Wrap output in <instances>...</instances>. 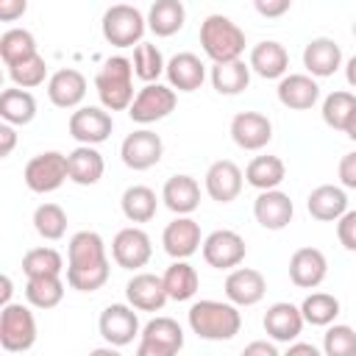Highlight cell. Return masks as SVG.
Masks as SVG:
<instances>
[{"label": "cell", "instance_id": "1", "mask_svg": "<svg viewBox=\"0 0 356 356\" xmlns=\"http://www.w3.org/2000/svg\"><path fill=\"white\" fill-rule=\"evenodd\" d=\"M186 323L192 328V334H197L200 339L209 342H222V339H234L242 328V314L234 303L228 300H195L186 312Z\"/></svg>", "mask_w": 356, "mask_h": 356}, {"label": "cell", "instance_id": "2", "mask_svg": "<svg viewBox=\"0 0 356 356\" xmlns=\"http://www.w3.org/2000/svg\"><path fill=\"white\" fill-rule=\"evenodd\" d=\"M95 89L106 111H128L134 103V64L125 56H111L95 75Z\"/></svg>", "mask_w": 356, "mask_h": 356}, {"label": "cell", "instance_id": "3", "mask_svg": "<svg viewBox=\"0 0 356 356\" xmlns=\"http://www.w3.org/2000/svg\"><path fill=\"white\" fill-rule=\"evenodd\" d=\"M200 47L211 64L239 61L245 53V31L225 14H209L200 22Z\"/></svg>", "mask_w": 356, "mask_h": 356}, {"label": "cell", "instance_id": "4", "mask_svg": "<svg viewBox=\"0 0 356 356\" xmlns=\"http://www.w3.org/2000/svg\"><path fill=\"white\" fill-rule=\"evenodd\" d=\"M100 31H103V39L114 47H136L142 44V36L147 31V17L136 6L117 3L103 11Z\"/></svg>", "mask_w": 356, "mask_h": 356}, {"label": "cell", "instance_id": "5", "mask_svg": "<svg viewBox=\"0 0 356 356\" xmlns=\"http://www.w3.org/2000/svg\"><path fill=\"white\" fill-rule=\"evenodd\" d=\"M36 342V317L22 303L0 309V348L6 353H25Z\"/></svg>", "mask_w": 356, "mask_h": 356}, {"label": "cell", "instance_id": "6", "mask_svg": "<svg viewBox=\"0 0 356 356\" xmlns=\"http://www.w3.org/2000/svg\"><path fill=\"white\" fill-rule=\"evenodd\" d=\"M25 186L36 195H47L56 192L64 181H70V167H67V153L58 150H44L36 153L28 164H25Z\"/></svg>", "mask_w": 356, "mask_h": 356}, {"label": "cell", "instance_id": "7", "mask_svg": "<svg viewBox=\"0 0 356 356\" xmlns=\"http://www.w3.org/2000/svg\"><path fill=\"white\" fill-rule=\"evenodd\" d=\"M175 103H178V95L167 83H145L136 92V97L128 108V117L139 125H150V122L170 117L175 111Z\"/></svg>", "mask_w": 356, "mask_h": 356}, {"label": "cell", "instance_id": "8", "mask_svg": "<svg viewBox=\"0 0 356 356\" xmlns=\"http://www.w3.org/2000/svg\"><path fill=\"white\" fill-rule=\"evenodd\" d=\"M97 331H100V337L106 339V345L125 348V345H131L136 337H142L139 314H136V309L128 306V303H108V306L100 312Z\"/></svg>", "mask_w": 356, "mask_h": 356}, {"label": "cell", "instance_id": "9", "mask_svg": "<svg viewBox=\"0 0 356 356\" xmlns=\"http://www.w3.org/2000/svg\"><path fill=\"white\" fill-rule=\"evenodd\" d=\"M161 156H164V142L150 128H139V131L128 134L120 145V159L134 172H145V170L156 167L161 161Z\"/></svg>", "mask_w": 356, "mask_h": 356}, {"label": "cell", "instance_id": "10", "mask_svg": "<svg viewBox=\"0 0 356 356\" xmlns=\"http://www.w3.org/2000/svg\"><path fill=\"white\" fill-rule=\"evenodd\" d=\"M203 261L214 270H236L245 261V239L231 228H217L203 239Z\"/></svg>", "mask_w": 356, "mask_h": 356}, {"label": "cell", "instance_id": "11", "mask_svg": "<svg viewBox=\"0 0 356 356\" xmlns=\"http://www.w3.org/2000/svg\"><path fill=\"white\" fill-rule=\"evenodd\" d=\"M70 136L78 142V145H89V147H97L100 142H106L114 131V120L111 114L103 108V106H81L70 114Z\"/></svg>", "mask_w": 356, "mask_h": 356}, {"label": "cell", "instance_id": "12", "mask_svg": "<svg viewBox=\"0 0 356 356\" xmlns=\"http://www.w3.org/2000/svg\"><path fill=\"white\" fill-rule=\"evenodd\" d=\"M153 256V242L147 236L145 228L139 225H128V228H120L111 239V259L117 261V267L122 270H139L150 261Z\"/></svg>", "mask_w": 356, "mask_h": 356}, {"label": "cell", "instance_id": "13", "mask_svg": "<svg viewBox=\"0 0 356 356\" xmlns=\"http://www.w3.org/2000/svg\"><path fill=\"white\" fill-rule=\"evenodd\" d=\"M203 234H200V225L192 220V217H175L172 222L164 225L161 231V245H164V253L172 256L175 261H186L189 256H195L200 248H203Z\"/></svg>", "mask_w": 356, "mask_h": 356}, {"label": "cell", "instance_id": "14", "mask_svg": "<svg viewBox=\"0 0 356 356\" xmlns=\"http://www.w3.org/2000/svg\"><path fill=\"white\" fill-rule=\"evenodd\" d=\"M231 139L242 150H261L273 139V122L261 111H239L231 120Z\"/></svg>", "mask_w": 356, "mask_h": 356}, {"label": "cell", "instance_id": "15", "mask_svg": "<svg viewBox=\"0 0 356 356\" xmlns=\"http://www.w3.org/2000/svg\"><path fill=\"white\" fill-rule=\"evenodd\" d=\"M203 184H206V195L217 203H231L239 197L242 192V184H245V172L239 170L236 161L231 159H220L214 164H209L206 175H203Z\"/></svg>", "mask_w": 356, "mask_h": 356}, {"label": "cell", "instance_id": "16", "mask_svg": "<svg viewBox=\"0 0 356 356\" xmlns=\"http://www.w3.org/2000/svg\"><path fill=\"white\" fill-rule=\"evenodd\" d=\"M261 325H264V331H267V337H270L273 342H286V345H292V342L300 337L306 320H303V314H300V306H295V303H289V300H278V303H273V306L264 312Z\"/></svg>", "mask_w": 356, "mask_h": 356}, {"label": "cell", "instance_id": "17", "mask_svg": "<svg viewBox=\"0 0 356 356\" xmlns=\"http://www.w3.org/2000/svg\"><path fill=\"white\" fill-rule=\"evenodd\" d=\"M328 275V259L320 248H298L289 256V281L300 289H314Z\"/></svg>", "mask_w": 356, "mask_h": 356}, {"label": "cell", "instance_id": "18", "mask_svg": "<svg viewBox=\"0 0 356 356\" xmlns=\"http://www.w3.org/2000/svg\"><path fill=\"white\" fill-rule=\"evenodd\" d=\"M292 214H295V206H292V197L281 189H270V192H259L256 200H253V217L261 228L267 231H281L292 222Z\"/></svg>", "mask_w": 356, "mask_h": 356}, {"label": "cell", "instance_id": "19", "mask_svg": "<svg viewBox=\"0 0 356 356\" xmlns=\"http://www.w3.org/2000/svg\"><path fill=\"white\" fill-rule=\"evenodd\" d=\"M125 300L136 312H161L170 298H167V289H164L161 275L134 273V278L125 284Z\"/></svg>", "mask_w": 356, "mask_h": 356}, {"label": "cell", "instance_id": "20", "mask_svg": "<svg viewBox=\"0 0 356 356\" xmlns=\"http://www.w3.org/2000/svg\"><path fill=\"white\" fill-rule=\"evenodd\" d=\"M267 292V281L253 267H236L225 275V298L228 303L239 306H256Z\"/></svg>", "mask_w": 356, "mask_h": 356}, {"label": "cell", "instance_id": "21", "mask_svg": "<svg viewBox=\"0 0 356 356\" xmlns=\"http://www.w3.org/2000/svg\"><path fill=\"white\" fill-rule=\"evenodd\" d=\"M303 67L312 78H328L342 67V47L328 36H314L303 47Z\"/></svg>", "mask_w": 356, "mask_h": 356}, {"label": "cell", "instance_id": "22", "mask_svg": "<svg viewBox=\"0 0 356 356\" xmlns=\"http://www.w3.org/2000/svg\"><path fill=\"white\" fill-rule=\"evenodd\" d=\"M47 97L56 108H81L86 97V78L81 70L64 67L50 75L47 81Z\"/></svg>", "mask_w": 356, "mask_h": 356}, {"label": "cell", "instance_id": "23", "mask_svg": "<svg viewBox=\"0 0 356 356\" xmlns=\"http://www.w3.org/2000/svg\"><path fill=\"white\" fill-rule=\"evenodd\" d=\"M248 64H250V72H256L259 78H264V81H281L286 75V70H289V53H286V47L281 42L264 39V42L253 44Z\"/></svg>", "mask_w": 356, "mask_h": 356}, {"label": "cell", "instance_id": "24", "mask_svg": "<svg viewBox=\"0 0 356 356\" xmlns=\"http://www.w3.org/2000/svg\"><path fill=\"white\" fill-rule=\"evenodd\" d=\"M275 95H278V103L281 106L295 108V111H306V108H312L320 100V86L306 72H286L278 81Z\"/></svg>", "mask_w": 356, "mask_h": 356}, {"label": "cell", "instance_id": "25", "mask_svg": "<svg viewBox=\"0 0 356 356\" xmlns=\"http://www.w3.org/2000/svg\"><path fill=\"white\" fill-rule=\"evenodd\" d=\"M161 200L175 217H189L200 206V184L186 172L170 175L161 186Z\"/></svg>", "mask_w": 356, "mask_h": 356}, {"label": "cell", "instance_id": "26", "mask_svg": "<svg viewBox=\"0 0 356 356\" xmlns=\"http://www.w3.org/2000/svg\"><path fill=\"white\" fill-rule=\"evenodd\" d=\"M164 75H167V86L170 89H175V92H195L206 81V67H203L200 56L184 50V53H175L167 61Z\"/></svg>", "mask_w": 356, "mask_h": 356}, {"label": "cell", "instance_id": "27", "mask_svg": "<svg viewBox=\"0 0 356 356\" xmlns=\"http://www.w3.org/2000/svg\"><path fill=\"white\" fill-rule=\"evenodd\" d=\"M306 209L314 220L320 222H337L345 211H348V195L342 186H334V184H320L309 192L306 197Z\"/></svg>", "mask_w": 356, "mask_h": 356}, {"label": "cell", "instance_id": "28", "mask_svg": "<svg viewBox=\"0 0 356 356\" xmlns=\"http://www.w3.org/2000/svg\"><path fill=\"white\" fill-rule=\"evenodd\" d=\"M67 167H70V181L78 186H95L106 172V161L100 150L89 145H78L72 153H67Z\"/></svg>", "mask_w": 356, "mask_h": 356}, {"label": "cell", "instance_id": "29", "mask_svg": "<svg viewBox=\"0 0 356 356\" xmlns=\"http://www.w3.org/2000/svg\"><path fill=\"white\" fill-rule=\"evenodd\" d=\"M108 261L106 242L97 231H78L67 242V267H86V264H100Z\"/></svg>", "mask_w": 356, "mask_h": 356}, {"label": "cell", "instance_id": "30", "mask_svg": "<svg viewBox=\"0 0 356 356\" xmlns=\"http://www.w3.org/2000/svg\"><path fill=\"white\" fill-rule=\"evenodd\" d=\"M286 178V164L278 159V156H253L245 167V181L259 189V192H270V189H278Z\"/></svg>", "mask_w": 356, "mask_h": 356}, {"label": "cell", "instance_id": "31", "mask_svg": "<svg viewBox=\"0 0 356 356\" xmlns=\"http://www.w3.org/2000/svg\"><path fill=\"white\" fill-rule=\"evenodd\" d=\"M184 22H186V8L181 0H156L147 8V28L161 39L178 33Z\"/></svg>", "mask_w": 356, "mask_h": 356}, {"label": "cell", "instance_id": "32", "mask_svg": "<svg viewBox=\"0 0 356 356\" xmlns=\"http://www.w3.org/2000/svg\"><path fill=\"white\" fill-rule=\"evenodd\" d=\"M120 209H122L128 222H150L156 217V211H159V197H156V192L150 186L134 184V186H128L122 192Z\"/></svg>", "mask_w": 356, "mask_h": 356}, {"label": "cell", "instance_id": "33", "mask_svg": "<svg viewBox=\"0 0 356 356\" xmlns=\"http://www.w3.org/2000/svg\"><path fill=\"white\" fill-rule=\"evenodd\" d=\"M0 117L8 125H28L36 117V97L28 89H3L0 92Z\"/></svg>", "mask_w": 356, "mask_h": 356}, {"label": "cell", "instance_id": "34", "mask_svg": "<svg viewBox=\"0 0 356 356\" xmlns=\"http://www.w3.org/2000/svg\"><path fill=\"white\" fill-rule=\"evenodd\" d=\"M161 281H164L167 298H170V300H178V303L195 298V292H197V286H200L197 270H195L189 261H172V264L164 270Z\"/></svg>", "mask_w": 356, "mask_h": 356}, {"label": "cell", "instance_id": "35", "mask_svg": "<svg viewBox=\"0 0 356 356\" xmlns=\"http://www.w3.org/2000/svg\"><path fill=\"white\" fill-rule=\"evenodd\" d=\"M25 300L33 309H56L64 300V278L61 275H39L25 281Z\"/></svg>", "mask_w": 356, "mask_h": 356}, {"label": "cell", "instance_id": "36", "mask_svg": "<svg viewBox=\"0 0 356 356\" xmlns=\"http://www.w3.org/2000/svg\"><path fill=\"white\" fill-rule=\"evenodd\" d=\"M250 83V64L239 61H228V64H214L211 67V86L217 95H239L245 92Z\"/></svg>", "mask_w": 356, "mask_h": 356}, {"label": "cell", "instance_id": "37", "mask_svg": "<svg viewBox=\"0 0 356 356\" xmlns=\"http://www.w3.org/2000/svg\"><path fill=\"white\" fill-rule=\"evenodd\" d=\"M139 339L181 353V348H184V328L172 317H153V320H147L142 325V337Z\"/></svg>", "mask_w": 356, "mask_h": 356}, {"label": "cell", "instance_id": "38", "mask_svg": "<svg viewBox=\"0 0 356 356\" xmlns=\"http://www.w3.org/2000/svg\"><path fill=\"white\" fill-rule=\"evenodd\" d=\"M300 314L309 325H320L328 328L334 325V320L339 317V298L331 292H312L303 298L300 303Z\"/></svg>", "mask_w": 356, "mask_h": 356}, {"label": "cell", "instance_id": "39", "mask_svg": "<svg viewBox=\"0 0 356 356\" xmlns=\"http://www.w3.org/2000/svg\"><path fill=\"white\" fill-rule=\"evenodd\" d=\"M36 39L31 31L25 28H8L3 36H0V58L6 67H14L31 56H36Z\"/></svg>", "mask_w": 356, "mask_h": 356}, {"label": "cell", "instance_id": "40", "mask_svg": "<svg viewBox=\"0 0 356 356\" xmlns=\"http://www.w3.org/2000/svg\"><path fill=\"white\" fill-rule=\"evenodd\" d=\"M320 114H323V122H325L328 128L345 131L348 122H350V117L356 114V95H353V92H345V89L331 92V95L323 100Z\"/></svg>", "mask_w": 356, "mask_h": 356}, {"label": "cell", "instance_id": "41", "mask_svg": "<svg viewBox=\"0 0 356 356\" xmlns=\"http://www.w3.org/2000/svg\"><path fill=\"white\" fill-rule=\"evenodd\" d=\"M131 64H134V75L139 81H145V83H159V78L167 70V61H164L161 50L156 44H150V42H142V44L134 47Z\"/></svg>", "mask_w": 356, "mask_h": 356}, {"label": "cell", "instance_id": "42", "mask_svg": "<svg viewBox=\"0 0 356 356\" xmlns=\"http://www.w3.org/2000/svg\"><path fill=\"white\" fill-rule=\"evenodd\" d=\"M22 273H25V278L61 275L64 273V259L56 248H31L22 256Z\"/></svg>", "mask_w": 356, "mask_h": 356}, {"label": "cell", "instance_id": "43", "mask_svg": "<svg viewBox=\"0 0 356 356\" xmlns=\"http://www.w3.org/2000/svg\"><path fill=\"white\" fill-rule=\"evenodd\" d=\"M33 228L42 239L56 242L67 234V211L58 203H42L33 211Z\"/></svg>", "mask_w": 356, "mask_h": 356}, {"label": "cell", "instance_id": "44", "mask_svg": "<svg viewBox=\"0 0 356 356\" xmlns=\"http://www.w3.org/2000/svg\"><path fill=\"white\" fill-rule=\"evenodd\" d=\"M111 275V264L100 261V264H86V267H67V286L78 289V292H97Z\"/></svg>", "mask_w": 356, "mask_h": 356}, {"label": "cell", "instance_id": "45", "mask_svg": "<svg viewBox=\"0 0 356 356\" xmlns=\"http://www.w3.org/2000/svg\"><path fill=\"white\" fill-rule=\"evenodd\" d=\"M8 78H11V83H14L17 89L42 86L44 81H50V78H47V61L36 53V56H31V58H25V61L8 67Z\"/></svg>", "mask_w": 356, "mask_h": 356}, {"label": "cell", "instance_id": "46", "mask_svg": "<svg viewBox=\"0 0 356 356\" xmlns=\"http://www.w3.org/2000/svg\"><path fill=\"white\" fill-rule=\"evenodd\" d=\"M323 356H356V331L345 323L328 325L323 334Z\"/></svg>", "mask_w": 356, "mask_h": 356}, {"label": "cell", "instance_id": "47", "mask_svg": "<svg viewBox=\"0 0 356 356\" xmlns=\"http://www.w3.org/2000/svg\"><path fill=\"white\" fill-rule=\"evenodd\" d=\"M337 239L345 250L356 253V209H348L339 220H337Z\"/></svg>", "mask_w": 356, "mask_h": 356}, {"label": "cell", "instance_id": "48", "mask_svg": "<svg viewBox=\"0 0 356 356\" xmlns=\"http://www.w3.org/2000/svg\"><path fill=\"white\" fill-rule=\"evenodd\" d=\"M337 175H339V184L345 189H356V150H350V153H345L339 159Z\"/></svg>", "mask_w": 356, "mask_h": 356}, {"label": "cell", "instance_id": "49", "mask_svg": "<svg viewBox=\"0 0 356 356\" xmlns=\"http://www.w3.org/2000/svg\"><path fill=\"white\" fill-rule=\"evenodd\" d=\"M253 8L261 14V17H281L292 8V0H256Z\"/></svg>", "mask_w": 356, "mask_h": 356}, {"label": "cell", "instance_id": "50", "mask_svg": "<svg viewBox=\"0 0 356 356\" xmlns=\"http://www.w3.org/2000/svg\"><path fill=\"white\" fill-rule=\"evenodd\" d=\"M239 356H281V353H278V348H275L273 342H267V339H253V342H248V345L242 348Z\"/></svg>", "mask_w": 356, "mask_h": 356}, {"label": "cell", "instance_id": "51", "mask_svg": "<svg viewBox=\"0 0 356 356\" xmlns=\"http://www.w3.org/2000/svg\"><path fill=\"white\" fill-rule=\"evenodd\" d=\"M25 11H28V3L25 0H0V19H6V22L22 17Z\"/></svg>", "mask_w": 356, "mask_h": 356}, {"label": "cell", "instance_id": "52", "mask_svg": "<svg viewBox=\"0 0 356 356\" xmlns=\"http://www.w3.org/2000/svg\"><path fill=\"white\" fill-rule=\"evenodd\" d=\"M14 145H17V128L8 125V122H3L0 125V159H8L11 150H14Z\"/></svg>", "mask_w": 356, "mask_h": 356}, {"label": "cell", "instance_id": "53", "mask_svg": "<svg viewBox=\"0 0 356 356\" xmlns=\"http://www.w3.org/2000/svg\"><path fill=\"white\" fill-rule=\"evenodd\" d=\"M281 356H323V353H320V348H314L312 342H292V345L286 348V353H281Z\"/></svg>", "mask_w": 356, "mask_h": 356}, {"label": "cell", "instance_id": "54", "mask_svg": "<svg viewBox=\"0 0 356 356\" xmlns=\"http://www.w3.org/2000/svg\"><path fill=\"white\" fill-rule=\"evenodd\" d=\"M136 356H178L175 350H167V348H159V345H150V342H142L136 345Z\"/></svg>", "mask_w": 356, "mask_h": 356}, {"label": "cell", "instance_id": "55", "mask_svg": "<svg viewBox=\"0 0 356 356\" xmlns=\"http://www.w3.org/2000/svg\"><path fill=\"white\" fill-rule=\"evenodd\" d=\"M0 309L3 306H8L11 303V292H14V284H11V275L8 273H3V278H0Z\"/></svg>", "mask_w": 356, "mask_h": 356}, {"label": "cell", "instance_id": "56", "mask_svg": "<svg viewBox=\"0 0 356 356\" xmlns=\"http://www.w3.org/2000/svg\"><path fill=\"white\" fill-rule=\"evenodd\" d=\"M345 81H348L350 89H356V56H350L348 64H345Z\"/></svg>", "mask_w": 356, "mask_h": 356}, {"label": "cell", "instance_id": "57", "mask_svg": "<svg viewBox=\"0 0 356 356\" xmlns=\"http://www.w3.org/2000/svg\"><path fill=\"white\" fill-rule=\"evenodd\" d=\"M89 356H122V353H120V348H114V345H100V348L89 350Z\"/></svg>", "mask_w": 356, "mask_h": 356}, {"label": "cell", "instance_id": "58", "mask_svg": "<svg viewBox=\"0 0 356 356\" xmlns=\"http://www.w3.org/2000/svg\"><path fill=\"white\" fill-rule=\"evenodd\" d=\"M345 136H348L350 142H356V114L350 117V122H348V128H345Z\"/></svg>", "mask_w": 356, "mask_h": 356}, {"label": "cell", "instance_id": "59", "mask_svg": "<svg viewBox=\"0 0 356 356\" xmlns=\"http://www.w3.org/2000/svg\"><path fill=\"white\" fill-rule=\"evenodd\" d=\"M353 36H356V19H353Z\"/></svg>", "mask_w": 356, "mask_h": 356}]
</instances>
